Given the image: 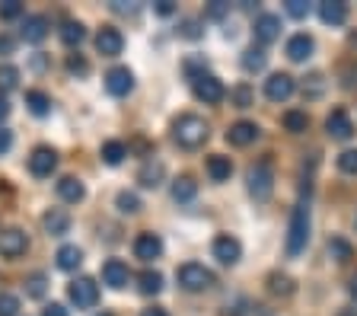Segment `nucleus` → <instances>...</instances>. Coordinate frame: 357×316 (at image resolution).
Returning <instances> with one entry per match:
<instances>
[{
  "mask_svg": "<svg viewBox=\"0 0 357 316\" xmlns=\"http://www.w3.org/2000/svg\"><path fill=\"white\" fill-rule=\"evenodd\" d=\"M172 137H176L178 147H185V151H198L201 144L211 137V128L208 121L201 119V115H178L172 121Z\"/></svg>",
  "mask_w": 357,
  "mask_h": 316,
  "instance_id": "obj_1",
  "label": "nucleus"
},
{
  "mask_svg": "<svg viewBox=\"0 0 357 316\" xmlns=\"http://www.w3.org/2000/svg\"><path fill=\"white\" fill-rule=\"evenodd\" d=\"M310 243V204L300 202L290 214V227H287V256L297 259L300 253L306 249Z\"/></svg>",
  "mask_w": 357,
  "mask_h": 316,
  "instance_id": "obj_2",
  "label": "nucleus"
},
{
  "mask_svg": "<svg viewBox=\"0 0 357 316\" xmlns=\"http://www.w3.org/2000/svg\"><path fill=\"white\" fill-rule=\"evenodd\" d=\"M271 192H275V170H271L268 160H261V163H255L252 170H249V195H252L255 202H268Z\"/></svg>",
  "mask_w": 357,
  "mask_h": 316,
  "instance_id": "obj_3",
  "label": "nucleus"
},
{
  "mask_svg": "<svg viewBox=\"0 0 357 316\" xmlns=\"http://www.w3.org/2000/svg\"><path fill=\"white\" fill-rule=\"evenodd\" d=\"M176 278H178V285L185 287V291H208L211 285H214V275H211L204 265H198V262H185V265H178V271H176Z\"/></svg>",
  "mask_w": 357,
  "mask_h": 316,
  "instance_id": "obj_4",
  "label": "nucleus"
},
{
  "mask_svg": "<svg viewBox=\"0 0 357 316\" xmlns=\"http://www.w3.org/2000/svg\"><path fill=\"white\" fill-rule=\"evenodd\" d=\"M192 90H195V96L201 99V103H208V105H217L223 99V83L217 80L214 74H195L192 77Z\"/></svg>",
  "mask_w": 357,
  "mask_h": 316,
  "instance_id": "obj_5",
  "label": "nucleus"
},
{
  "mask_svg": "<svg viewBox=\"0 0 357 316\" xmlns=\"http://www.w3.org/2000/svg\"><path fill=\"white\" fill-rule=\"evenodd\" d=\"M67 294H70V301L80 310H89V307H96V301H99V285L93 278H77V281H70Z\"/></svg>",
  "mask_w": 357,
  "mask_h": 316,
  "instance_id": "obj_6",
  "label": "nucleus"
},
{
  "mask_svg": "<svg viewBox=\"0 0 357 316\" xmlns=\"http://www.w3.org/2000/svg\"><path fill=\"white\" fill-rule=\"evenodd\" d=\"M294 90H297V83H294L290 74H271L265 80V96L271 99V103H287V99L294 96Z\"/></svg>",
  "mask_w": 357,
  "mask_h": 316,
  "instance_id": "obj_7",
  "label": "nucleus"
},
{
  "mask_svg": "<svg viewBox=\"0 0 357 316\" xmlns=\"http://www.w3.org/2000/svg\"><path fill=\"white\" fill-rule=\"evenodd\" d=\"M54 170H58V153H54L52 147H36L29 157V173L36 176V179H45V176H52Z\"/></svg>",
  "mask_w": 357,
  "mask_h": 316,
  "instance_id": "obj_8",
  "label": "nucleus"
},
{
  "mask_svg": "<svg viewBox=\"0 0 357 316\" xmlns=\"http://www.w3.org/2000/svg\"><path fill=\"white\" fill-rule=\"evenodd\" d=\"M26 249H29V236L22 234V230L10 227V230H3V234H0V256H3V259H20Z\"/></svg>",
  "mask_w": 357,
  "mask_h": 316,
  "instance_id": "obj_9",
  "label": "nucleus"
},
{
  "mask_svg": "<svg viewBox=\"0 0 357 316\" xmlns=\"http://www.w3.org/2000/svg\"><path fill=\"white\" fill-rule=\"evenodd\" d=\"M211 249H214V259L220 265H236L239 256H243V246H239V240H236V236H230V234H220Z\"/></svg>",
  "mask_w": 357,
  "mask_h": 316,
  "instance_id": "obj_10",
  "label": "nucleus"
},
{
  "mask_svg": "<svg viewBox=\"0 0 357 316\" xmlns=\"http://www.w3.org/2000/svg\"><path fill=\"white\" fill-rule=\"evenodd\" d=\"M326 131L335 141H348V137H354V121H351V115L344 109H332L326 119Z\"/></svg>",
  "mask_w": 357,
  "mask_h": 316,
  "instance_id": "obj_11",
  "label": "nucleus"
},
{
  "mask_svg": "<svg viewBox=\"0 0 357 316\" xmlns=\"http://www.w3.org/2000/svg\"><path fill=\"white\" fill-rule=\"evenodd\" d=\"M96 48L105 58H115V54H121V48H125V36H121L115 26H102L96 36Z\"/></svg>",
  "mask_w": 357,
  "mask_h": 316,
  "instance_id": "obj_12",
  "label": "nucleus"
},
{
  "mask_svg": "<svg viewBox=\"0 0 357 316\" xmlns=\"http://www.w3.org/2000/svg\"><path fill=\"white\" fill-rule=\"evenodd\" d=\"M105 90H109L112 96H128V93L134 90V74L128 68H112L109 74H105Z\"/></svg>",
  "mask_w": 357,
  "mask_h": 316,
  "instance_id": "obj_13",
  "label": "nucleus"
},
{
  "mask_svg": "<svg viewBox=\"0 0 357 316\" xmlns=\"http://www.w3.org/2000/svg\"><path fill=\"white\" fill-rule=\"evenodd\" d=\"M102 281L112 291H121V287H128V281H131V271H128V265L121 262V259H109V262L102 265Z\"/></svg>",
  "mask_w": 357,
  "mask_h": 316,
  "instance_id": "obj_14",
  "label": "nucleus"
},
{
  "mask_svg": "<svg viewBox=\"0 0 357 316\" xmlns=\"http://www.w3.org/2000/svg\"><path fill=\"white\" fill-rule=\"evenodd\" d=\"M134 256L141 259V262H153V259L163 256V240L156 234H141L134 240Z\"/></svg>",
  "mask_w": 357,
  "mask_h": 316,
  "instance_id": "obj_15",
  "label": "nucleus"
},
{
  "mask_svg": "<svg viewBox=\"0 0 357 316\" xmlns=\"http://www.w3.org/2000/svg\"><path fill=\"white\" fill-rule=\"evenodd\" d=\"M48 29H52V23H48V16L36 13V16H26V23H22V32H20V36L26 38V42H32V45H38V42H45Z\"/></svg>",
  "mask_w": 357,
  "mask_h": 316,
  "instance_id": "obj_16",
  "label": "nucleus"
},
{
  "mask_svg": "<svg viewBox=\"0 0 357 316\" xmlns=\"http://www.w3.org/2000/svg\"><path fill=\"white\" fill-rule=\"evenodd\" d=\"M255 38H259L261 45H271L278 36H281V20H278L275 13H261L259 20H255Z\"/></svg>",
  "mask_w": 357,
  "mask_h": 316,
  "instance_id": "obj_17",
  "label": "nucleus"
},
{
  "mask_svg": "<svg viewBox=\"0 0 357 316\" xmlns=\"http://www.w3.org/2000/svg\"><path fill=\"white\" fill-rule=\"evenodd\" d=\"M319 20L326 26H344V20H348V3H342V0H322Z\"/></svg>",
  "mask_w": 357,
  "mask_h": 316,
  "instance_id": "obj_18",
  "label": "nucleus"
},
{
  "mask_svg": "<svg viewBox=\"0 0 357 316\" xmlns=\"http://www.w3.org/2000/svg\"><path fill=\"white\" fill-rule=\"evenodd\" d=\"M255 137H259V125H255V121H236V125H230V131H227V141L236 144V147H249Z\"/></svg>",
  "mask_w": 357,
  "mask_h": 316,
  "instance_id": "obj_19",
  "label": "nucleus"
},
{
  "mask_svg": "<svg viewBox=\"0 0 357 316\" xmlns=\"http://www.w3.org/2000/svg\"><path fill=\"white\" fill-rule=\"evenodd\" d=\"M312 48H316L312 36H306V32H297V36H290V42H287V58L300 64V61H306L312 54Z\"/></svg>",
  "mask_w": 357,
  "mask_h": 316,
  "instance_id": "obj_20",
  "label": "nucleus"
},
{
  "mask_svg": "<svg viewBox=\"0 0 357 316\" xmlns=\"http://www.w3.org/2000/svg\"><path fill=\"white\" fill-rule=\"evenodd\" d=\"M42 224H45V230H48L52 236H61V234L70 230V214H67L64 208H52V211H45Z\"/></svg>",
  "mask_w": 357,
  "mask_h": 316,
  "instance_id": "obj_21",
  "label": "nucleus"
},
{
  "mask_svg": "<svg viewBox=\"0 0 357 316\" xmlns=\"http://www.w3.org/2000/svg\"><path fill=\"white\" fill-rule=\"evenodd\" d=\"M58 195L64 198L67 204H77L86 198V188H83V182L77 179V176H64V179L58 182Z\"/></svg>",
  "mask_w": 357,
  "mask_h": 316,
  "instance_id": "obj_22",
  "label": "nucleus"
},
{
  "mask_svg": "<svg viewBox=\"0 0 357 316\" xmlns=\"http://www.w3.org/2000/svg\"><path fill=\"white\" fill-rule=\"evenodd\" d=\"M208 176L214 182H227L233 176V163L230 157H223V153H211L208 157Z\"/></svg>",
  "mask_w": 357,
  "mask_h": 316,
  "instance_id": "obj_23",
  "label": "nucleus"
},
{
  "mask_svg": "<svg viewBox=\"0 0 357 316\" xmlns=\"http://www.w3.org/2000/svg\"><path fill=\"white\" fill-rule=\"evenodd\" d=\"M54 259H58L61 271H77L80 269V262H83V249L80 246H61Z\"/></svg>",
  "mask_w": 357,
  "mask_h": 316,
  "instance_id": "obj_24",
  "label": "nucleus"
},
{
  "mask_svg": "<svg viewBox=\"0 0 357 316\" xmlns=\"http://www.w3.org/2000/svg\"><path fill=\"white\" fill-rule=\"evenodd\" d=\"M163 163H153V160H150V163H144L141 166V173H137V182H141L144 188H156L160 186V182H163Z\"/></svg>",
  "mask_w": 357,
  "mask_h": 316,
  "instance_id": "obj_25",
  "label": "nucleus"
},
{
  "mask_svg": "<svg viewBox=\"0 0 357 316\" xmlns=\"http://www.w3.org/2000/svg\"><path fill=\"white\" fill-rule=\"evenodd\" d=\"M195 195H198V182H195L192 176H178V179L172 182V198H176V202H192Z\"/></svg>",
  "mask_w": 357,
  "mask_h": 316,
  "instance_id": "obj_26",
  "label": "nucleus"
},
{
  "mask_svg": "<svg viewBox=\"0 0 357 316\" xmlns=\"http://www.w3.org/2000/svg\"><path fill=\"white\" fill-rule=\"evenodd\" d=\"M86 38V29H83V23H74V20H67L64 29H61V42H64L67 48H77Z\"/></svg>",
  "mask_w": 357,
  "mask_h": 316,
  "instance_id": "obj_27",
  "label": "nucleus"
},
{
  "mask_svg": "<svg viewBox=\"0 0 357 316\" xmlns=\"http://www.w3.org/2000/svg\"><path fill=\"white\" fill-rule=\"evenodd\" d=\"M26 105H29V112L38 115V119L52 112V99L45 96L42 90H29V93H26Z\"/></svg>",
  "mask_w": 357,
  "mask_h": 316,
  "instance_id": "obj_28",
  "label": "nucleus"
},
{
  "mask_svg": "<svg viewBox=\"0 0 357 316\" xmlns=\"http://www.w3.org/2000/svg\"><path fill=\"white\" fill-rule=\"evenodd\" d=\"M137 287H141V294H147V297H150V294H160V291H163V275L147 269L141 278H137Z\"/></svg>",
  "mask_w": 357,
  "mask_h": 316,
  "instance_id": "obj_29",
  "label": "nucleus"
},
{
  "mask_svg": "<svg viewBox=\"0 0 357 316\" xmlns=\"http://www.w3.org/2000/svg\"><path fill=\"white\" fill-rule=\"evenodd\" d=\"M125 157H128V147H125L121 141H105V144H102V160H105L109 166H119Z\"/></svg>",
  "mask_w": 357,
  "mask_h": 316,
  "instance_id": "obj_30",
  "label": "nucleus"
},
{
  "mask_svg": "<svg viewBox=\"0 0 357 316\" xmlns=\"http://www.w3.org/2000/svg\"><path fill=\"white\" fill-rule=\"evenodd\" d=\"M268 64V54H265V48H245L243 52V68L252 74V70H261Z\"/></svg>",
  "mask_w": 357,
  "mask_h": 316,
  "instance_id": "obj_31",
  "label": "nucleus"
},
{
  "mask_svg": "<svg viewBox=\"0 0 357 316\" xmlns=\"http://www.w3.org/2000/svg\"><path fill=\"white\" fill-rule=\"evenodd\" d=\"M306 125H310L306 112H300V109H290V112H284V128H287V131L300 135V131H306Z\"/></svg>",
  "mask_w": 357,
  "mask_h": 316,
  "instance_id": "obj_32",
  "label": "nucleus"
},
{
  "mask_svg": "<svg viewBox=\"0 0 357 316\" xmlns=\"http://www.w3.org/2000/svg\"><path fill=\"white\" fill-rule=\"evenodd\" d=\"M328 253H332L335 262H348L351 256H354V249H351L348 240H342V236H335V240H328Z\"/></svg>",
  "mask_w": 357,
  "mask_h": 316,
  "instance_id": "obj_33",
  "label": "nucleus"
},
{
  "mask_svg": "<svg viewBox=\"0 0 357 316\" xmlns=\"http://www.w3.org/2000/svg\"><path fill=\"white\" fill-rule=\"evenodd\" d=\"M16 86H20V70L13 64H0V93L16 90Z\"/></svg>",
  "mask_w": 357,
  "mask_h": 316,
  "instance_id": "obj_34",
  "label": "nucleus"
},
{
  "mask_svg": "<svg viewBox=\"0 0 357 316\" xmlns=\"http://www.w3.org/2000/svg\"><path fill=\"white\" fill-rule=\"evenodd\" d=\"M45 291H48V278H45L42 271H36V275H29V278H26V294H29V297H45Z\"/></svg>",
  "mask_w": 357,
  "mask_h": 316,
  "instance_id": "obj_35",
  "label": "nucleus"
},
{
  "mask_svg": "<svg viewBox=\"0 0 357 316\" xmlns=\"http://www.w3.org/2000/svg\"><path fill=\"white\" fill-rule=\"evenodd\" d=\"M268 291L271 294H284V297H287V294H294V281L287 278V275H268Z\"/></svg>",
  "mask_w": 357,
  "mask_h": 316,
  "instance_id": "obj_36",
  "label": "nucleus"
},
{
  "mask_svg": "<svg viewBox=\"0 0 357 316\" xmlns=\"http://www.w3.org/2000/svg\"><path fill=\"white\" fill-rule=\"evenodd\" d=\"M115 204H119L121 214H137V211H141V198L134 195V192H119Z\"/></svg>",
  "mask_w": 357,
  "mask_h": 316,
  "instance_id": "obj_37",
  "label": "nucleus"
},
{
  "mask_svg": "<svg viewBox=\"0 0 357 316\" xmlns=\"http://www.w3.org/2000/svg\"><path fill=\"white\" fill-rule=\"evenodd\" d=\"M338 170L348 176H357V151H342L338 153Z\"/></svg>",
  "mask_w": 357,
  "mask_h": 316,
  "instance_id": "obj_38",
  "label": "nucleus"
},
{
  "mask_svg": "<svg viewBox=\"0 0 357 316\" xmlns=\"http://www.w3.org/2000/svg\"><path fill=\"white\" fill-rule=\"evenodd\" d=\"M20 313V297L16 294H0V316H16Z\"/></svg>",
  "mask_w": 357,
  "mask_h": 316,
  "instance_id": "obj_39",
  "label": "nucleus"
},
{
  "mask_svg": "<svg viewBox=\"0 0 357 316\" xmlns=\"http://www.w3.org/2000/svg\"><path fill=\"white\" fill-rule=\"evenodd\" d=\"M67 70H70V74H80V77H86V74H89V64H86V58H83V54H70V58H67Z\"/></svg>",
  "mask_w": 357,
  "mask_h": 316,
  "instance_id": "obj_40",
  "label": "nucleus"
},
{
  "mask_svg": "<svg viewBox=\"0 0 357 316\" xmlns=\"http://www.w3.org/2000/svg\"><path fill=\"white\" fill-rule=\"evenodd\" d=\"M287 13L294 20H303V16H310V3L306 0H287Z\"/></svg>",
  "mask_w": 357,
  "mask_h": 316,
  "instance_id": "obj_41",
  "label": "nucleus"
},
{
  "mask_svg": "<svg viewBox=\"0 0 357 316\" xmlns=\"http://www.w3.org/2000/svg\"><path fill=\"white\" fill-rule=\"evenodd\" d=\"M20 13H22L20 0H7V3H0V20H16Z\"/></svg>",
  "mask_w": 357,
  "mask_h": 316,
  "instance_id": "obj_42",
  "label": "nucleus"
},
{
  "mask_svg": "<svg viewBox=\"0 0 357 316\" xmlns=\"http://www.w3.org/2000/svg\"><path fill=\"white\" fill-rule=\"evenodd\" d=\"M233 103H236L239 109H249V105H252V93H249V86H236V90H233Z\"/></svg>",
  "mask_w": 357,
  "mask_h": 316,
  "instance_id": "obj_43",
  "label": "nucleus"
},
{
  "mask_svg": "<svg viewBox=\"0 0 357 316\" xmlns=\"http://www.w3.org/2000/svg\"><path fill=\"white\" fill-rule=\"evenodd\" d=\"M178 32H182L185 38H201V23H198V20H185Z\"/></svg>",
  "mask_w": 357,
  "mask_h": 316,
  "instance_id": "obj_44",
  "label": "nucleus"
},
{
  "mask_svg": "<svg viewBox=\"0 0 357 316\" xmlns=\"http://www.w3.org/2000/svg\"><path fill=\"white\" fill-rule=\"evenodd\" d=\"M10 147H13V135L7 128H0V153H7Z\"/></svg>",
  "mask_w": 357,
  "mask_h": 316,
  "instance_id": "obj_45",
  "label": "nucleus"
},
{
  "mask_svg": "<svg viewBox=\"0 0 357 316\" xmlns=\"http://www.w3.org/2000/svg\"><path fill=\"white\" fill-rule=\"evenodd\" d=\"M42 316H70V313H67V307H61V303H48V307L42 310Z\"/></svg>",
  "mask_w": 357,
  "mask_h": 316,
  "instance_id": "obj_46",
  "label": "nucleus"
},
{
  "mask_svg": "<svg viewBox=\"0 0 357 316\" xmlns=\"http://www.w3.org/2000/svg\"><path fill=\"white\" fill-rule=\"evenodd\" d=\"M211 16H214V20H220L223 13H227V3H223V0H214V3H211V10H208Z\"/></svg>",
  "mask_w": 357,
  "mask_h": 316,
  "instance_id": "obj_47",
  "label": "nucleus"
},
{
  "mask_svg": "<svg viewBox=\"0 0 357 316\" xmlns=\"http://www.w3.org/2000/svg\"><path fill=\"white\" fill-rule=\"evenodd\" d=\"M172 10H176V7H172L169 0H160V3H156V13H160V16H169Z\"/></svg>",
  "mask_w": 357,
  "mask_h": 316,
  "instance_id": "obj_48",
  "label": "nucleus"
},
{
  "mask_svg": "<svg viewBox=\"0 0 357 316\" xmlns=\"http://www.w3.org/2000/svg\"><path fill=\"white\" fill-rule=\"evenodd\" d=\"M7 115H10V103H7V96L0 93V121H7Z\"/></svg>",
  "mask_w": 357,
  "mask_h": 316,
  "instance_id": "obj_49",
  "label": "nucleus"
},
{
  "mask_svg": "<svg viewBox=\"0 0 357 316\" xmlns=\"http://www.w3.org/2000/svg\"><path fill=\"white\" fill-rule=\"evenodd\" d=\"M141 316H169V313H166L163 307H150V310H144Z\"/></svg>",
  "mask_w": 357,
  "mask_h": 316,
  "instance_id": "obj_50",
  "label": "nucleus"
},
{
  "mask_svg": "<svg viewBox=\"0 0 357 316\" xmlns=\"http://www.w3.org/2000/svg\"><path fill=\"white\" fill-rule=\"evenodd\" d=\"M0 52H13V42H10V38H0Z\"/></svg>",
  "mask_w": 357,
  "mask_h": 316,
  "instance_id": "obj_51",
  "label": "nucleus"
},
{
  "mask_svg": "<svg viewBox=\"0 0 357 316\" xmlns=\"http://www.w3.org/2000/svg\"><path fill=\"white\" fill-rule=\"evenodd\" d=\"M348 291H351V297H357V275L351 278V287H348Z\"/></svg>",
  "mask_w": 357,
  "mask_h": 316,
  "instance_id": "obj_52",
  "label": "nucleus"
},
{
  "mask_svg": "<svg viewBox=\"0 0 357 316\" xmlns=\"http://www.w3.org/2000/svg\"><path fill=\"white\" fill-rule=\"evenodd\" d=\"M338 316H357V310H342Z\"/></svg>",
  "mask_w": 357,
  "mask_h": 316,
  "instance_id": "obj_53",
  "label": "nucleus"
}]
</instances>
